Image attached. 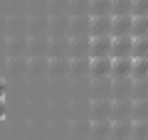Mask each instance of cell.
<instances>
[{"instance_id": "obj_11", "label": "cell", "mask_w": 148, "mask_h": 140, "mask_svg": "<svg viewBox=\"0 0 148 140\" xmlns=\"http://www.w3.org/2000/svg\"><path fill=\"white\" fill-rule=\"evenodd\" d=\"M143 15H148V0H133L131 17H143Z\"/></svg>"}, {"instance_id": "obj_1", "label": "cell", "mask_w": 148, "mask_h": 140, "mask_svg": "<svg viewBox=\"0 0 148 140\" xmlns=\"http://www.w3.org/2000/svg\"><path fill=\"white\" fill-rule=\"evenodd\" d=\"M131 44H133V37H111V59H119V57H131Z\"/></svg>"}, {"instance_id": "obj_13", "label": "cell", "mask_w": 148, "mask_h": 140, "mask_svg": "<svg viewBox=\"0 0 148 140\" xmlns=\"http://www.w3.org/2000/svg\"><path fill=\"white\" fill-rule=\"evenodd\" d=\"M136 118L148 120V101H143V103H138V106H136Z\"/></svg>"}, {"instance_id": "obj_2", "label": "cell", "mask_w": 148, "mask_h": 140, "mask_svg": "<svg viewBox=\"0 0 148 140\" xmlns=\"http://www.w3.org/2000/svg\"><path fill=\"white\" fill-rule=\"evenodd\" d=\"M131 25L133 17L131 15H119L111 20V35L114 37H131Z\"/></svg>"}, {"instance_id": "obj_6", "label": "cell", "mask_w": 148, "mask_h": 140, "mask_svg": "<svg viewBox=\"0 0 148 140\" xmlns=\"http://www.w3.org/2000/svg\"><path fill=\"white\" fill-rule=\"evenodd\" d=\"M148 57V37H136L131 44V59H143Z\"/></svg>"}, {"instance_id": "obj_15", "label": "cell", "mask_w": 148, "mask_h": 140, "mask_svg": "<svg viewBox=\"0 0 148 140\" xmlns=\"http://www.w3.org/2000/svg\"><path fill=\"white\" fill-rule=\"evenodd\" d=\"M5 113V103H3V101H0V116Z\"/></svg>"}, {"instance_id": "obj_7", "label": "cell", "mask_w": 148, "mask_h": 140, "mask_svg": "<svg viewBox=\"0 0 148 140\" xmlns=\"http://www.w3.org/2000/svg\"><path fill=\"white\" fill-rule=\"evenodd\" d=\"M131 37H148V15L143 17H133V25H131Z\"/></svg>"}, {"instance_id": "obj_9", "label": "cell", "mask_w": 148, "mask_h": 140, "mask_svg": "<svg viewBox=\"0 0 148 140\" xmlns=\"http://www.w3.org/2000/svg\"><path fill=\"white\" fill-rule=\"evenodd\" d=\"M91 71H94V74H109L111 71V57L91 59Z\"/></svg>"}, {"instance_id": "obj_10", "label": "cell", "mask_w": 148, "mask_h": 140, "mask_svg": "<svg viewBox=\"0 0 148 140\" xmlns=\"http://www.w3.org/2000/svg\"><path fill=\"white\" fill-rule=\"evenodd\" d=\"M131 138L133 140H148V120H141V123L131 125Z\"/></svg>"}, {"instance_id": "obj_8", "label": "cell", "mask_w": 148, "mask_h": 140, "mask_svg": "<svg viewBox=\"0 0 148 140\" xmlns=\"http://www.w3.org/2000/svg\"><path fill=\"white\" fill-rule=\"evenodd\" d=\"M131 74L136 79H146L148 76V57H143V59H133V64H131Z\"/></svg>"}, {"instance_id": "obj_12", "label": "cell", "mask_w": 148, "mask_h": 140, "mask_svg": "<svg viewBox=\"0 0 148 140\" xmlns=\"http://www.w3.org/2000/svg\"><path fill=\"white\" fill-rule=\"evenodd\" d=\"M131 5H133V0H114V12L119 15H131Z\"/></svg>"}, {"instance_id": "obj_4", "label": "cell", "mask_w": 148, "mask_h": 140, "mask_svg": "<svg viewBox=\"0 0 148 140\" xmlns=\"http://www.w3.org/2000/svg\"><path fill=\"white\" fill-rule=\"evenodd\" d=\"M131 57H119V59H111V74L114 76H128L131 74Z\"/></svg>"}, {"instance_id": "obj_14", "label": "cell", "mask_w": 148, "mask_h": 140, "mask_svg": "<svg viewBox=\"0 0 148 140\" xmlns=\"http://www.w3.org/2000/svg\"><path fill=\"white\" fill-rule=\"evenodd\" d=\"M3 99H5V84L0 81V101H3Z\"/></svg>"}, {"instance_id": "obj_5", "label": "cell", "mask_w": 148, "mask_h": 140, "mask_svg": "<svg viewBox=\"0 0 148 140\" xmlns=\"http://www.w3.org/2000/svg\"><path fill=\"white\" fill-rule=\"evenodd\" d=\"M91 32H94V37H109L111 35V20L109 17H104V15H96L94 17V22H91Z\"/></svg>"}, {"instance_id": "obj_3", "label": "cell", "mask_w": 148, "mask_h": 140, "mask_svg": "<svg viewBox=\"0 0 148 140\" xmlns=\"http://www.w3.org/2000/svg\"><path fill=\"white\" fill-rule=\"evenodd\" d=\"M111 54V37H94L91 39V59Z\"/></svg>"}]
</instances>
